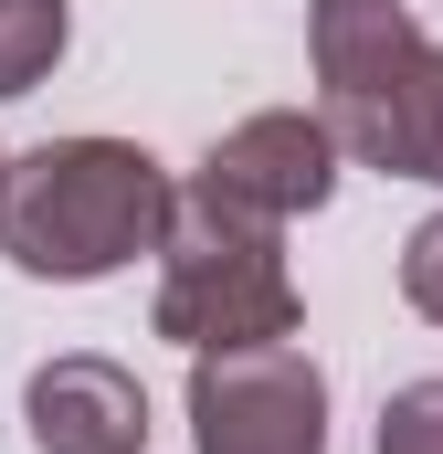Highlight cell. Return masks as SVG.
I'll use <instances>...</instances> for the list:
<instances>
[{
	"label": "cell",
	"instance_id": "11",
	"mask_svg": "<svg viewBox=\"0 0 443 454\" xmlns=\"http://www.w3.org/2000/svg\"><path fill=\"white\" fill-rule=\"evenodd\" d=\"M0 159H11V148H0Z\"/></svg>",
	"mask_w": 443,
	"mask_h": 454
},
{
	"label": "cell",
	"instance_id": "1",
	"mask_svg": "<svg viewBox=\"0 0 443 454\" xmlns=\"http://www.w3.org/2000/svg\"><path fill=\"white\" fill-rule=\"evenodd\" d=\"M169 191L180 180L137 137H43L0 159V254L43 286H96L116 264L159 254Z\"/></svg>",
	"mask_w": 443,
	"mask_h": 454
},
{
	"label": "cell",
	"instance_id": "3",
	"mask_svg": "<svg viewBox=\"0 0 443 454\" xmlns=\"http://www.w3.org/2000/svg\"><path fill=\"white\" fill-rule=\"evenodd\" d=\"M307 53H317V127L338 137V159L380 169L401 85L423 64V21L401 0H317L307 11Z\"/></svg>",
	"mask_w": 443,
	"mask_h": 454
},
{
	"label": "cell",
	"instance_id": "10",
	"mask_svg": "<svg viewBox=\"0 0 443 454\" xmlns=\"http://www.w3.org/2000/svg\"><path fill=\"white\" fill-rule=\"evenodd\" d=\"M401 307L443 328V212H433V223H412V243H401Z\"/></svg>",
	"mask_w": 443,
	"mask_h": 454
},
{
	"label": "cell",
	"instance_id": "4",
	"mask_svg": "<svg viewBox=\"0 0 443 454\" xmlns=\"http://www.w3.org/2000/svg\"><path fill=\"white\" fill-rule=\"evenodd\" d=\"M190 454H328V370L296 339L190 359Z\"/></svg>",
	"mask_w": 443,
	"mask_h": 454
},
{
	"label": "cell",
	"instance_id": "6",
	"mask_svg": "<svg viewBox=\"0 0 443 454\" xmlns=\"http://www.w3.org/2000/svg\"><path fill=\"white\" fill-rule=\"evenodd\" d=\"M21 423H32V454H148V391L106 348H64L32 370Z\"/></svg>",
	"mask_w": 443,
	"mask_h": 454
},
{
	"label": "cell",
	"instance_id": "9",
	"mask_svg": "<svg viewBox=\"0 0 443 454\" xmlns=\"http://www.w3.org/2000/svg\"><path fill=\"white\" fill-rule=\"evenodd\" d=\"M380 454H443V380H401L380 402Z\"/></svg>",
	"mask_w": 443,
	"mask_h": 454
},
{
	"label": "cell",
	"instance_id": "7",
	"mask_svg": "<svg viewBox=\"0 0 443 454\" xmlns=\"http://www.w3.org/2000/svg\"><path fill=\"white\" fill-rule=\"evenodd\" d=\"M74 43V0H0V106L32 96Z\"/></svg>",
	"mask_w": 443,
	"mask_h": 454
},
{
	"label": "cell",
	"instance_id": "5",
	"mask_svg": "<svg viewBox=\"0 0 443 454\" xmlns=\"http://www.w3.org/2000/svg\"><path fill=\"white\" fill-rule=\"evenodd\" d=\"M201 191L253 212V223H296V212H328L338 191V137L307 106H264L243 127H222L212 159H201Z\"/></svg>",
	"mask_w": 443,
	"mask_h": 454
},
{
	"label": "cell",
	"instance_id": "8",
	"mask_svg": "<svg viewBox=\"0 0 443 454\" xmlns=\"http://www.w3.org/2000/svg\"><path fill=\"white\" fill-rule=\"evenodd\" d=\"M391 180H433L443 191V43H423L412 85H401V116H391Z\"/></svg>",
	"mask_w": 443,
	"mask_h": 454
},
{
	"label": "cell",
	"instance_id": "2",
	"mask_svg": "<svg viewBox=\"0 0 443 454\" xmlns=\"http://www.w3.org/2000/svg\"><path fill=\"white\" fill-rule=\"evenodd\" d=\"M296 275H285V223H253L212 201L201 180L169 191V232H159V307L148 328L190 359L212 348H264V339H296Z\"/></svg>",
	"mask_w": 443,
	"mask_h": 454
}]
</instances>
